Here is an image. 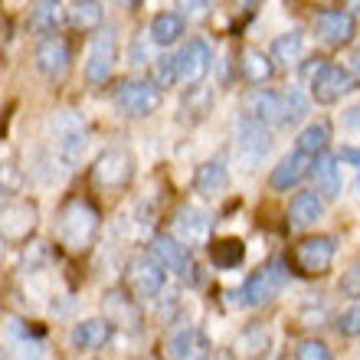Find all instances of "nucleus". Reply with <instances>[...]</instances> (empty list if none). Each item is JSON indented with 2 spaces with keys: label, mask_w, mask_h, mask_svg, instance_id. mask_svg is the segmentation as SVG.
<instances>
[{
  "label": "nucleus",
  "mask_w": 360,
  "mask_h": 360,
  "mask_svg": "<svg viewBox=\"0 0 360 360\" xmlns=\"http://www.w3.org/2000/svg\"><path fill=\"white\" fill-rule=\"evenodd\" d=\"M98 233V213L89 200L72 197L56 217V239L69 252H86Z\"/></svg>",
  "instance_id": "nucleus-1"
},
{
  "label": "nucleus",
  "mask_w": 360,
  "mask_h": 360,
  "mask_svg": "<svg viewBox=\"0 0 360 360\" xmlns=\"http://www.w3.org/2000/svg\"><path fill=\"white\" fill-rule=\"evenodd\" d=\"M53 131V148H56V158L66 167H76L82 158H86V148H89V128L86 122L79 118L76 112H59L49 124Z\"/></svg>",
  "instance_id": "nucleus-2"
},
{
  "label": "nucleus",
  "mask_w": 360,
  "mask_h": 360,
  "mask_svg": "<svg viewBox=\"0 0 360 360\" xmlns=\"http://www.w3.org/2000/svg\"><path fill=\"white\" fill-rule=\"evenodd\" d=\"M285 282H288V272H285V262L282 259H275V262H269V266H262L259 272H252L246 278V285L239 288V292H233V302L236 304H266L272 302L275 295L285 288Z\"/></svg>",
  "instance_id": "nucleus-3"
},
{
  "label": "nucleus",
  "mask_w": 360,
  "mask_h": 360,
  "mask_svg": "<svg viewBox=\"0 0 360 360\" xmlns=\"http://www.w3.org/2000/svg\"><path fill=\"white\" fill-rule=\"evenodd\" d=\"M115 105L128 118H148V115H154L161 108V89L154 82H148V79H128L115 92Z\"/></svg>",
  "instance_id": "nucleus-4"
},
{
  "label": "nucleus",
  "mask_w": 360,
  "mask_h": 360,
  "mask_svg": "<svg viewBox=\"0 0 360 360\" xmlns=\"http://www.w3.org/2000/svg\"><path fill=\"white\" fill-rule=\"evenodd\" d=\"M269 151H272L269 131L259 122H252V118L243 115L239 124H236V158H239V164H243L246 171H256L259 164L269 158Z\"/></svg>",
  "instance_id": "nucleus-5"
},
{
  "label": "nucleus",
  "mask_w": 360,
  "mask_h": 360,
  "mask_svg": "<svg viewBox=\"0 0 360 360\" xmlns=\"http://www.w3.org/2000/svg\"><path fill=\"white\" fill-rule=\"evenodd\" d=\"M354 89V76L338 63L318 59V69H311V95L318 105H334L338 98Z\"/></svg>",
  "instance_id": "nucleus-6"
},
{
  "label": "nucleus",
  "mask_w": 360,
  "mask_h": 360,
  "mask_svg": "<svg viewBox=\"0 0 360 360\" xmlns=\"http://www.w3.org/2000/svg\"><path fill=\"white\" fill-rule=\"evenodd\" d=\"M151 259L164 272H177L184 282H197V266H193V259H190V249L180 246L174 236H154L151 239Z\"/></svg>",
  "instance_id": "nucleus-7"
},
{
  "label": "nucleus",
  "mask_w": 360,
  "mask_h": 360,
  "mask_svg": "<svg viewBox=\"0 0 360 360\" xmlns=\"http://www.w3.org/2000/svg\"><path fill=\"white\" fill-rule=\"evenodd\" d=\"M131 167H134V161L124 148H108L105 154H98V161L92 167V177L102 190H118L131 180Z\"/></svg>",
  "instance_id": "nucleus-8"
},
{
  "label": "nucleus",
  "mask_w": 360,
  "mask_h": 360,
  "mask_svg": "<svg viewBox=\"0 0 360 360\" xmlns=\"http://www.w3.org/2000/svg\"><path fill=\"white\" fill-rule=\"evenodd\" d=\"M115 59H118V39H115V30H102L98 37H92V46H89L86 56V79L89 82H108L115 69Z\"/></svg>",
  "instance_id": "nucleus-9"
},
{
  "label": "nucleus",
  "mask_w": 360,
  "mask_h": 360,
  "mask_svg": "<svg viewBox=\"0 0 360 360\" xmlns=\"http://www.w3.org/2000/svg\"><path fill=\"white\" fill-rule=\"evenodd\" d=\"M334 252H338V243L331 236H311L295 249V266L302 275H324L334 262Z\"/></svg>",
  "instance_id": "nucleus-10"
},
{
  "label": "nucleus",
  "mask_w": 360,
  "mask_h": 360,
  "mask_svg": "<svg viewBox=\"0 0 360 360\" xmlns=\"http://www.w3.org/2000/svg\"><path fill=\"white\" fill-rule=\"evenodd\" d=\"M37 226V207L27 203V200H13V203H4L0 210V239H10V243H20L27 239Z\"/></svg>",
  "instance_id": "nucleus-11"
},
{
  "label": "nucleus",
  "mask_w": 360,
  "mask_h": 360,
  "mask_svg": "<svg viewBox=\"0 0 360 360\" xmlns=\"http://www.w3.org/2000/svg\"><path fill=\"white\" fill-rule=\"evenodd\" d=\"M164 285H167V272H164L151 256L134 259L131 266H128V288H131L138 298H154V295H161Z\"/></svg>",
  "instance_id": "nucleus-12"
},
{
  "label": "nucleus",
  "mask_w": 360,
  "mask_h": 360,
  "mask_svg": "<svg viewBox=\"0 0 360 360\" xmlns=\"http://www.w3.org/2000/svg\"><path fill=\"white\" fill-rule=\"evenodd\" d=\"M174 63H177V82H200L210 72L213 53H210V46L203 39H190L187 46L174 56Z\"/></svg>",
  "instance_id": "nucleus-13"
},
{
  "label": "nucleus",
  "mask_w": 360,
  "mask_h": 360,
  "mask_svg": "<svg viewBox=\"0 0 360 360\" xmlns=\"http://www.w3.org/2000/svg\"><path fill=\"white\" fill-rule=\"evenodd\" d=\"M174 229H177V243L180 246H203L210 239V229H213V219H210V213H203V210L197 207H184L177 213V219H174Z\"/></svg>",
  "instance_id": "nucleus-14"
},
{
  "label": "nucleus",
  "mask_w": 360,
  "mask_h": 360,
  "mask_svg": "<svg viewBox=\"0 0 360 360\" xmlns=\"http://www.w3.org/2000/svg\"><path fill=\"white\" fill-rule=\"evenodd\" d=\"M314 33L328 46H344L354 37V17L347 10H321L314 17Z\"/></svg>",
  "instance_id": "nucleus-15"
},
{
  "label": "nucleus",
  "mask_w": 360,
  "mask_h": 360,
  "mask_svg": "<svg viewBox=\"0 0 360 360\" xmlns=\"http://www.w3.org/2000/svg\"><path fill=\"white\" fill-rule=\"evenodd\" d=\"M33 59H37V69L46 79H63L69 72V46H66V39L63 37L43 39V43L37 46V53H33Z\"/></svg>",
  "instance_id": "nucleus-16"
},
{
  "label": "nucleus",
  "mask_w": 360,
  "mask_h": 360,
  "mask_svg": "<svg viewBox=\"0 0 360 360\" xmlns=\"http://www.w3.org/2000/svg\"><path fill=\"white\" fill-rule=\"evenodd\" d=\"M246 118L259 122L262 128H266V124H285V102H282V95L269 92V89H256V92L246 98Z\"/></svg>",
  "instance_id": "nucleus-17"
},
{
  "label": "nucleus",
  "mask_w": 360,
  "mask_h": 360,
  "mask_svg": "<svg viewBox=\"0 0 360 360\" xmlns=\"http://www.w3.org/2000/svg\"><path fill=\"white\" fill-rule=\"evenodd\" d=\"M167 354H171V360H207L210 341L197 328H180L171 341H167Z\"/></svg>",
  "instance_id": "nucleus-18"
},
{
  "label": "nucleus",
  "mask_w": 360,
  "mask_h": 360,
  "mask_svg": "<svg viewBox=\"0 0 360 360\" xmlns=\"http://www.w3.org/2000/svg\"><path fill=\"white\" fill-rule=\"evenodd\" d=\"M311 171V158H304L302 151L285 154L278 167L272 171V187L275 190H292L295 184H302V177Z\"/></svg>",
  "instance_id": "nucleus-19"
},
{
  "label": "nucleus",
  "mask_w": 360,
  "mask_h": 360,
  "mask_svg": "<svg viewBox=\"0 0 360 360\" xmlns=\"http://www.w3.org/2000/svg\"><path fill=\"white\" fill-rule=\"evenodd\" d=\"M321 197L311 193V190H304V193H295L292 207H288V226L292 229H308L311 223L321 219Z\"/></svg>",
  "instance_id": "nucleus-20"
},
{
  "label": "nucleus",
  "mask_w": 360,
  "mask_h": 360,
  "mask_svg": "<svg viewBox=\"0 0 360 360\" xmlns=\"http://www.w3.org/2000/svg\"><path fill=\"white\" fill-rule=\"evenodd\" d=\"M311 174H314V184H318V190H314V193H321L324 200H334L338 193H341L338 158H331V154H318V161H314Z\"/></svg>",
  "instance_id": "nucleus-21"
},
{
  "label": "nucleus",
  "mask_w": 360,
  "mask_h": 360,
  "mask_svg": "<svg viewBox=\"0 0 360 360\" xmlns=\"http://www.w3.org/2000/svg\"><path fill=\"white\" fill-rule=\"evenodd\" d=\"M246 259V243L236 236H226V239H217L210 243V262L217 269H239Z\"/></svg>",
  "instance_id": "nucleus-22"
},
{
  "label": "nucleus",
  "mask_w": 360,
  "mask_h": 360,
  "mask_svg": "<svg viewBox=\"0 0 360 360\" xmlns=\"http://www.w3.org/2000/svg\"><path fill=\"white\" fill-rule=\"evenodd\" d=\"M105 314H108V324H122V328H128V331H134V328L141 324L134 302L131 298H124L122 292L105 295Z\"/></svg>",
  "instance_id": "nucleus-23"
},
{
  "label": "nucleus",
  "mask_w": 360,
  "mask_h": 360,
  "mask_svg": "<svg viewBox=\"0 0 360 360\" xmlns=\"http://www.w3.org/2000/svg\"><path fill=\"white\" fill-rule=\"evenodd\" d=\"M108 334H112L108 321H102V318H89V321H82V324L72 328V344H76L79 351H98V347L108 341Z\"/></svg>",
  "instance_id": "nucleus-24"
},
{
  "label": "nucleus",
  "mask_w": 360,
  "mask_h": 360,
  "mask_svg": "<svg viewBox=\"0 0 360 360\" xmlns=\"http://www.w3.org/2000/svg\"><path fill=\"white\" fill-rule=\"evenodd\" d=\"M229 184V174H226V164L219 161H207L203 167L197 171V193H203V197H217V193H223Z\"/></svg>",
  "instance_id": "nucleus-25"
},
{
  "label": "nucleus",
  "mask_w": 360,
  "mask_h": 360,
  "mask_svg": "<svg viewBox=\"0 0 360 360\" xmlns=\"http://www.w3.org/2000/svg\"><path fill=\"white\" fill-rule=\"evenodd\" d=\"M59 23H63V7L59 4H37L30 13V30L39 37H59Z\"/></svg>",
  "instance_id": "nucleus-26"
},
{
  "label": "nucleus",
  "mask_w": 360,
  "mask_h": 360,
  "mask_svg": "<svg viewBox=\"0 0 360 360\" xmlns=\"http://www.w3.org/2000/svg\"><path fill=\"white\" fill-rule=\"evenodd\" d=\"M239 69H243V76L252 82V86H262V82H269L272 79V59L262 53V49H246L243 53V59H239Z\"/></svg>",
  "instance_id": "nucleus-27"
},
{
  "label": "nucleus",
  "mask_w": 360,
  "mask_h": 360,
  "mask_svg": "<svg viewBox=\"0 0 360 360\" xmlns=\"http://www.w3.org/2000/svg\"><path fill=\"white\" fill-rule=\"evenodd\" d=\"M184 37V17L180 13H158L151 20V43L158 46H171Z\"/></svg>",
  "instance_id": "nucleus-28"
},
{
  "label": "nucleus",
  "mask_w": 360,
  "mask_h": 360,
  "mask_svg": "<svg viewBox=\"0 0 360 360\" xmlns=\"http://www.w3.org/2000/svg\"><path fill=\"white\" fill-rule=\"evenodd\" d=\"M302 53H304L302 30H292V33H285V37H275L272 56L278 59V63H285V66H295V63L302 59Z\"/></svg>",
  "instance_id": "nucleus-29"
},
{
  "label": "nucleus",
  "mask_w": 360,
  "mask_h": 360,
  "mask_svg": "<svg viewBox=\"0 0 360 360\" xmlns=\"http://www.w3.org/2000/svg\"><path fill=\"white\" fill-rule=\"evenodd\" d=\"M328 141H331L328 124H324V122H314V124H308V128L298 134V151H302L304 158H311V154H324Z\"/></svg>",
  "instance_id": "nucleus-30"
},
{
  "label": "nucleus",
  "mask_w": 360,
  "mask_h": 360,
  "mask_svg": "<svg viewBox=\"0 0 360 360\" xmlns=\"http://www.w3.org/2000/svg\"><path fill=\"white\" fill-rule=\"evenodd\" d=\"M66 13H69V23H72L76 30H95V27H102V20H105L102 4H92V0H86V4H72Z\"/></svg>",
  "instance_id": "nucleus-31"
},
{
  "label": "nucleus",
  "mask_w": 360,
  "mask_h": 360,
  "mask_svg": "<svg viewBox=\"0 0 360 360\" xmlns=\"http://www.w3.org/2000/svg\"><path fill=\"white\" fill-rule=\"evenodd\" d=\"M269 347V334L262 324H252V328H246V331L239 334V341H236V354H243V357H259V354Z\"/></svg>",
  "instance_id": "nucleus-32"
},
{
  "label": "nucleus",
  "mask_w": 360,
  "mask_h": 360,
  "mask_svg": "<svg viewBox=\"0 0 360 360\" xmlns=\"http://www.w3.org/2000/svg\"><path fill=\"white\" fill-rule=\"evenodd\" d=\"M20 187H23V177H20V171L13 167V164H4V161H0V210H4V200H10L13 193H20Z\"/></svg>",
  "instance_id": "nucleus-33"
},
{
  "label": "nucleus",
  "mask_w": 360,
  "mask_h": 360,
  "mask_svg": "<svg viewBox=\"0 0 360 360\" xmlns=\"http://www.w3.org/2000/svg\"><path fill=\"white\" fill-rule=\"evenodd\" d=\"M154 86L158 89L177 86V63H174V56H161L154 63Z\"/></svg>",
  "instance_id": "nucleus-34"
},
{
  "label": "nucleus",
  "mask_w": 360,
  "mask_h": 360,
  "mask_svg": "<svg viewBox=\"0 0 360 360\" xmlns=\"http://www.w3.org/2000/svg\"><path fill=\"white\" fill-rule=\"evenodd\" d=\"M295 360H334L331 347L324 341H302L298 347H295Z\"/></svg>",
  "instance_id": "nucleus-35"
},
{
  "label": "nucleus",
  "mask_w": 360,
  "mask_h": 360,
  "mask_svg": "<svg viewBox=\"0 0 360 360\" xmlns=\"http://www.w3.org/2000/svg\"><path fill=\"white\" fill-rule=\"evenodd\" d=\"M282 102H285V122H298V118H304V115H308V102H304V95L298 92V89L285 92Z\"/></svg>",
  "instance_id": "nucleus-36"
},
{
  "label": "nucleus",
  "mask_w": 360,
  "mask_h": 360,
  "mask_svg": "<svg viewBox=\"0 0 360 360\" xmlns=\"http://www.w3.org/2000/svg\"><path fill=\"white\" fill-rule=\"evenodd\" d=\"M338 331H341L344 338H360V304L347 308V311L338 318Z\"/></svg>",
  "instance_id": "nucleus-37"
},
{
  "label": "nucleus",
  "mask_w": 360,
  "mask_h": 360,
  "mask_svg": "<svg viewBox=\"0 0 360 360\" xmlns=\"http://www.w3.org/2000/svg\"><path fill=\"white\" fill-rule=\"evenodd\" d=\"M341 292L351 295V298H360V262L341 278Z\"/></svg>",
  "instance_id": "nucleus-38"
},
{
  "label": "nucleus",
  "mask_w": 360,
  "mask_h": 360,
  "mask_svg": "<svg viewBox=\"0 0 360 360\" xmlns=\"http://www.w3.org/2000/svg\"><path fill=\"white\" fill-rule=\"evenodd\" d=\"M17 351H20V360H39V357H43V344L30 341V338H27V341L17 344Z\"/></svg>",
  "instance_id": "nucleus-39"
},
{
  "label": "nucleus",
  "mask_w": 360,
  "mask_h": 360,
  "mask_svg": "<svg viewBox=\"0 0 360 360\" xmlns=\"http://www.w3.org/2000/svg\"><path fill=\"white\" fill-rule=\"evenodd\" d=\"M341 161L354 164V167H360V148H344L341 151Z\"/></svg>",
  "instance_id": "nucleus-40"
},
{
  "label": "nucleus",
  "mask_w": 360,
  "mask_h": 360,
  "mask_svg": "<svg viewBox=\"0 0 360 360\" xmlns=\"http://www.w3.org/2000/svg\"><path fill=\"white\" fill-rule=\"evenodd\" d=\"M344 124H347V128H357V124H360V105H357V108H351V112H347V118H344Z\"/></svg>",
  "instance_id": "nucleus-41"
},
{
  "label": "nucleus",
  "mask_w": 360,
  "mask_h": 360,
  "mask_svg": "<svg viewBox=\"0 0 360 360\" xmlns=\"http://www.w3.org/2000/svg\"><path fill=\"white\" fill-rule=\"evenodd\" d=\"M351 72L360 76V49H354V56H351Z\"/></svg>",
  "instance_id": "nucleus-42"
},
{
  "label": "nucleus",
  "mask_w": 360,
  "mask_h": 360,
  "mask_svg": "<svg viewBox=\"0 0 360 360\" xmlns=\"http://www.w3.org/2000/svg\"><path fill=\"white\" fill-rule=\"evenodd\" d=\"M354 187H357V193H360V174H357V184H354Z\"/></svg>",
  "instance_id": "nucleus-43"
},
{
  "label": "nucleus",
  "mask_w": 360,
  "mask_h": 360,
  "mask_svg": "<svg viewBox=\"0 0 360 360\" xmlns=\"http://www.w3.org/2000/svg\"><path fill=\"white\" fill-rule=\"evenodd\" d=\"M0 360H7V357H4V351H0Z\"/></svg>",
  "instance_id": "nucleus-44"
},
{
  "label": "nucleus",
  "mask_w": 360,
  "mask_h": 360,
  "mask_svg": "<svg viewBox=\"0 0 360 360\" xmlns=\"http://www.w3.org/2000/svg\"><path fill=\"white\" fill-rule=\"evenodd\" d=\"M0 246H4V239H0Z\"/></svg>",
  "instance_id": "nucleus-45"
}]
</instances>
